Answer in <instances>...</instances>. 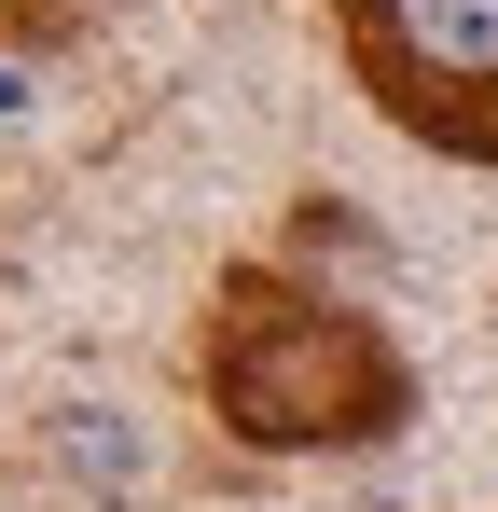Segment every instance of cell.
Listing matches in <instances>:
<instances>
[{"instance_id": "cell-2", "label": "cell", "mask_w": 498, "mask_h": 512, "mask_svg": "<svg viewBox=\"0 0 498 512\" xmlns=\"http://www.w3.org/2000/svg\"><path fill=\"white\" fill-rule=\"evenodd\" d=\"M346 84L443 167H498V0H332Z\"/></svg>"}, {"instance_id": "cell-1", "label": "cell", "mask_w": 498, "mask_h": 512, "mask_svg": "<svg viewBox=\"0 0 498 512\" xmlns=\"http://www.w3.org/2000/svg\"><path fill=\"white\" fill-rule=\"evenodd\" d=\"M194 374H208V416L263 457H346L415 416V360L305 277H222Z\"/></svg>"}, {"instance_id": "cell-4", "label": "cell", "mask_w": 498, "mask_h": 512, "mask_svg": "<svg viewBox=\"0 0 498 512\" xmlns=\"http://www.w3.org/2000/svg\"><path fill=\"white\" fill-rule=\"evenodd\" d=\"M0 111H14V84H0Z\"/></svg>"}, {"instance_id": "cell-3", "label": "cell", "mask_w": 498, "mask_h": 512, "mask_svg": "<svg viewBox=\"0 0 498 512\" xmlns=\"http://www.w3.org/2000/svg\"><path fill=\"white\" fill-rule=\"evenodd\" d=\"M70 457L97 471V485H125V471H139V457H125V429H111V416H70Z\"/></svg>"}]
</instances>
